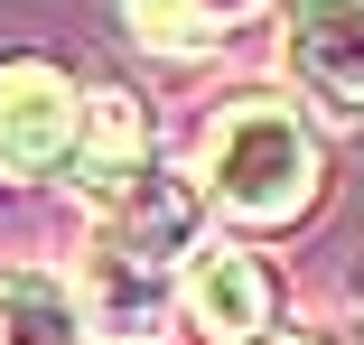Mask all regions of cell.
Returning a JSON list of instances; mask_svg holds the SVG:
<instances>
[{"label": "cell", "instance_id": "obj_1", "mask_svg": "<svg viewBox=\"0 0 364 345\" xmlns=\"http://www.w3.org/2000/svg\"><path fill=\"white\" fill-rule=\"evenodd\" d=\"M327 187V150H318V131L299 103H280V94H234V103H215L196 121V141H187V196L215 205V215H234V224H299L309 205Z\"/></svg>", "mask_w": 364, "mask_h": 345}, {"label": "cell", "instance_id": "obj_2", "mask_svg": "<svg viewBox=\"0 0 364 345\" xmlns=\"http://www.w3.org/2000/svg\"><path fill=\"white\" fill-rule=\"evenodd\" d=\"M75 112H85V84L65 75V65H47V56H0V177H10V187L65 177Z\"/></svg>", "mask_w": 364, "mask_h": 345}, {"label": "cell", "instance_id": "obj_3", "mask_svg": "<svg viewBox=\"0 0 364 345\" xmlns=\"http://www.w3.org/2000/svg\"><path fill=\"white\" fill-rule=\"evenodd\" d=\"M178 317L205 336V345H243V336H262L271 327V270L252 261V252H234V243H187V261H178Z\"/></svg>", "mask_w": 364, "mask_h": 345}, {"label": "cell", "instance_id": "obj_4", "mask_svg": "<svg viewBox=\"0 0 364 345\" xmlns=\"http://www.w3.org/2000/svg\"><path fill=\"white\" fill-rule=\"evenodd\" d=\"M140 168H150V112H140L131 84H94L75 112V150H65V177H75L85 205H112Z\"/></svg>", "mask_w": 364, "mask_h": 345}, {"label": "cell", "instance_id": "obj_5", "mask_svg": "<svg viewBox=\"0 0 364 345\" xmlns=\"http://www.w3.org/2000/svg\"><path fill=\"white\" fill-rule=\"evenodd\" d=\"M280 38L309 94L364 112V0H280Z\"/></svg>", "mask_w": 364, "mask_h": 345}, {"label": "cell", "instance_id": "obj_6", "mask_svg": "<svg viewBox=\"0 0 364 345\" xmlns=\"http://www.w3.org/2000/svg\"><path fill=\"white\" fill-rule=\"evenodd\" d=\"M0 345H94L85 308L47 270H0Z\"/></svg>", "mask_w": 364, "mask_h": 345}, {"label": "cell", "instance_id": "obj_7", "mask_svg": "<svg viewBox=\"0 0 364 345\" xmlns=\"http://www.w3.org/2000/svg\"><path fill=\"white\" fill-rule=\"evenodd\" d=\"M252 10V0H122V19L168 47V56H205V47H225V28Z\"/></svg>", "mask_w": 364, "mask_h": 345}, {"label": "cell", "instance_id": "obj_8", "mask_svg": "<svg viewBox=\"0 0 364 345\" xmlns=\"http://www.w3.org/2000/svg\"><path fill=\"white\" fill-rule=\"evenodd\" d=\"M243 345H327V336H309V327H262V336H243Z\"/></svg>", "mask_w": 364, "mask_h": 345}]
</instances>
